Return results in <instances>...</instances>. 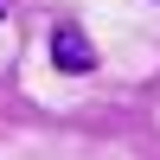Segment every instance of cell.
<instances>
[{
    "instance_id": "obj_2",
    "label": "cell",
    "mask_w": 160,
    "mask_h": 160,
    "mask_svg": "<svg viewBox=\"0 0 160 160\" xmlns=\"http://www.w3.org/2000/svg\"><path fill=\"white\" fill-rule=\"evenodd\" d=\"M0 19H7V0H0Z\"/></svg>"
},
{
    "instance_id": "obj_1",
    "label": "cell",
    "mask_w": 160,
    "mask_h": 160,
    "mask_svg": "<svg viewBox=\"0 0 160 160\" xmlns=\"http://www.w3.org/2000/svg\"><path fill=\"white\" fill-rule=\"evenodd\" d=\"M51 64H58L64 77L96 71V45H90V32H83L77 19H58V26H51Z\"/></svg>"
}]
</instances>
